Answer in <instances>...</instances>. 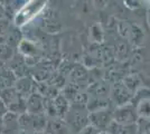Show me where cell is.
Instances as JSON below:
<instances>
[{"label":"cell","instance_id":"6da1fadb","mask_svg":"<svg viewBox=\"0 0 150 134\" xmlns=\"http://www.w3.org/2000/svg\"><path fill=\"white\" fill-rule=\"evenodd\" d=\"M88 121L90 124L93 125L94 128L100 130L101 132H104L113 122V112H110V109H108L91 112L88 113Z\"/></svg>","mask_w":150,"mask_h":134},{"label":"cell","instance_id":"7a4b0ae2","mask_svg":"<svg viewBox=\"0 0 150 134\" xmlns=\"http://www.w3.org/2000/svg\"><path fill=\"white\" fill-rule=\"evenodd\" d=\"M138 115L136 113V109L133 105H122L118 106L115 111L113 112V122L122 124V125H131V124H137Z\"/></svg>","mask_w":150,"mask_h":134},{"label":"cell","instance_id":"3957f363","mask_svg":"<svg viewBox=\"0 0 150 134\" xmlns=\"http://www.w3.org/2000/svg\"><path fill=\"white\" fill-rule=\"evenodd\" d=\"M69 122L71 125L76 130V131H82L85 126H88L90 121H88V114H86L81 106H77L76 109H73L69 113Z\"/></svg>","mask_w":150,"mask_h":134},{"label":"cell","instance_id":"277c9868","mask_svg":"<svg viewBox=\"0 0 150 134\" xmlns=\"http://www.w3.org/2000/svg\"><path fill=\"white\" fill-rule=\"evenodd\" d=\"M138 131H139V126L137 124L122 125V124L112 122L105 132H108L109 134H138Z\"/></svg>","mask_w":150,"mask_h":134},{"label":"cell","instance_id":"5b68a950","mask_svg":"<svg viewBox=\"0 0 150 134\" xmlns=\"http://www.w3.org/2000/svg\"><path fill=\"white\" fill-rule=\"evenodd\" d=\"M112 97L115 104H118V106L125 105L129 101V98H130L129 89L125 87V85L118 84V85L114 86V88L112 91Z\"/></svg>","mask_w":150,"mask_h":134},{"label":"cell","instance_id":"8992f818","mask_svg":"<svg viewBox=\"0 0 150 134\" xmlns=\"http://www.w3.org/2000/svg\"><path fill=\"white\" fill-rule=\"evenodd\" d=\"M26 109L34 115L40 114L44 109V103L42 101V97L38 95H31L26 104Z\"/></svg>","mask_w":150,"mask_h":134},{"label":"cell","instance_id":"52a82bcc","mask_svg":"<svg viewBox=\"0 0 150 134\" xmlns=\"http://www.w3.org/2000/svg\"><path fill=\"white\" fill-rule=\"evenodd\" d=\"M133 107L136 109V113L139 117L150 120V98L144 97V100H141L136 106L133 105Z\"/></svg>","mask_w":150,"mask_h":134},{"label":"cell","instance_id":"ba28073f","mask_svg":"<svg viewBox=\"0 0 150 134\" xmlns=\"http://www.w3.org/2000/svg\"><path fill=\"white\" fill-rule=\"evenodd\" d=\"M81 133L82 134H101V131L98 130L96 128H94L93 125L88 124V126H85V128L82 130Z\"/></svg>","mask_w":150,"mask_h":134},{"label":"cell","instance_id":"9c48e42d","mask_svg":"<svg viewBox=\"0 0 150 134\" xmlns=\"http://www.w3.org/2000/svg\"><path fill=\"white\" fill-rule=\"evenodd\" d=\"M5 13H6V11H5V9H4V7L0 5V20L2 19L4 17H5Z\"/></svg>","mask_w":150,"mask_h":134},{"label":"cell","instance_id":"30bf717a","mask_svg":"<svg viewBox=\"0 0 150 134\" xmlns=\"http://www.w3.org/2000/svg\"><path fill=\"white\" fill-rule=\"evenodd\" d=\"M1 130H2V123H1V119H0V133H1Z\"/></svg>","mask_w":150,"mask_h":134},{"label":"cell","instance_id":"8fae6325","mask_svg":"<svg viewBox=\"0 0 150 134\" xmlns=\"http://www.w3.org/2000/svg\"><path fill=\"white\" fill-rule=\"evenodd\" d=\"M101 134H109V133H108V132H105V131H104V132H101Z\"/></svg>","mask_w":150,"mask_h":134}]
</instances>
